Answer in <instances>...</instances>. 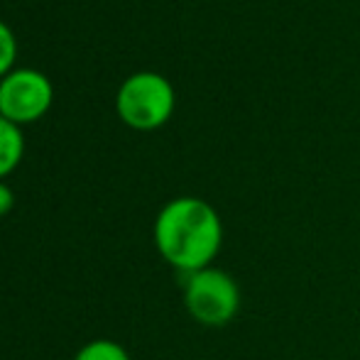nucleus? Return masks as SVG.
Returning <instances> with one entry per match:
<instances>
[{"label": "nucleus", "instance_id": "f257e3e1", "mask_svg": "<svg viewBox=\"0 0 360 360\" xmlns=\"http://www.w3.org/2000/svg\"><path fill=\"white\" fill-rule=\"evenodd\" d=\"M152 236L162 260L174 270L191 275L211 267L221 252L223 223L209 201L179 196L162 206Z\"/></svg>", "mask_w": 360, "mask_h": 360}, {"label": "nucleus", "instance_id": "f03ea898", "mask_svg": "<svg viewBox=\"0 0 360 360\" xmlns=\"http://www.w3.org/2000/svg\"><path fill=\"white\" fill-rule=\"evenodd\" d=\"M184 307L189 316L201 326H226L240 311V287L218 267H204L184 280Z\"/></svg>", "mask_w": 360, "mask_h": 360}, {"label": "nucleus", "instance_id": "7ed1b4c3", "mask_svg": "<svg viewBox=\"0 0 360 360\" xmlns=\"http://www.w3.org/2000/svg\"><path fill=\"white\" fill-rule=\"evenodd\" d=\"M115 108L130 128L155 130L172 118L174 89L162 74L138 72L123 81L115 96Z\"/></svg>", "mask_w": 360, "mask_h": 360}, {"label": "nucleus", "instance_id": "20e7f679", "mask_svg": "<svg viewBox=\"0 0 360 360\" xmlns=\"http://www.w3.org/2000/svg\"><path fill=\"white\" fill-rule=\"evenodd\" d=\"M52 81L34 69H15L0 79V115L13 123H32L49 110Z\"/></svg>", "mask_w": 360, "mask_h": 360}, {"label": "nucleus", "instance_id": "39448f33", "mask_svg": "<svg viewBox=\"0 0 360 360\" xmlns=\"http://www.w3.org/2000/svg\"><path fill=\"white\" fill-rule=\"evenodd\" d=\"M25 152V138L20 125L0 115V181L20 165Z\"/></svg>", "mask_w": 360, "mask_h": 360}, {"label": "nucleus", "instance_id": "423d86ee", "mask_svg": "<svg viewBox=\"0 0 360 360\" xmlns=\"http://www.w3.org/2000/svg\"><path fill=\"white\" fill-rule=\"evenodd\" d=\"M74 360H130V356L120 343L110 341V338H96V341L86 343Z\"/></svg>", "mask_w": 360, "mask_h": 360}, {"label": "nucleus", "instance_id": "0eeeda50", "mask_svg": "<svg viewBox=\"0 0 360 360\" xmlns=\"http://www.w3.org/2000/svg\"><path fill=\"white\" fill-rule=\"evenodd\" d=\"M15 54H18V42H15V34L10 32L8 25L0 22V79L13 72Z\"/></svg>", "mask_w": 360, "mask_h": 360}, {"label": "nucleus", "instance_id": "6e6552de", "mask_svg": "<svg viewBox=\"0 0 360 360\" xmlns=\"http://www.w3.org/2000/svg\"><path fill=\"white\" fill-rule=\"evenodd\" d=\"M13 206H15L13 189H10V186L5 184V181H0V218L8 216L10 211H13Z\"/></svg>", "mask_w": 360, "mask_h": 360}]
</instances>
